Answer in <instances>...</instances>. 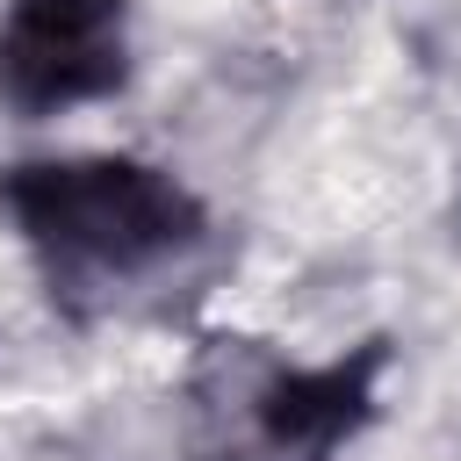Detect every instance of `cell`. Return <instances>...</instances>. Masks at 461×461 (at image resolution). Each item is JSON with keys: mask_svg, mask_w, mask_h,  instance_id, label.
<instances>
[{"mask_svg": "<svg viewBox=\"0 0 461 461\" xmlns=\"http://www.w3.org/2000/svg\"><path fill=\"white\" fill-rule=\"evenodd\" d=\"M382 346L295 367V360H223V382L209 389L216 418V461H331L367 418L382 382Z\"/></svg>", "mask_w": 461, "mask_h": 461, "instance_id": "7a4b0ae2", "label": "cell"}, {"mask_svg": "<svg viewBox=\"0 0 461 461\" xmlns=\"http://www.w3.org/2000/svg\"><path fill=\"white\" fill-rule=\"evenodd\" d=\"M0 209L50 281H130L202 238V202L130 151L22 158L0 173Z\"/></svg>", "mask_w": 461, "mask_h": 461, "instance_id": "6da1fadb", "label": "cell"}, {"mask_svg": "<svg viewBox=\"0 0 461 461\" xmlns=\"http://www.w3.org/2000/svg\"><path fill=\"white\" fill-rule=\"evenodd\" d=\"M130 79V0H7L0 101L14 115H65Z\"/></svg>", "mask_w": 461, "mask_h": 461, "instance_id": "3957f363", "label": "cell"}]
</instances>
